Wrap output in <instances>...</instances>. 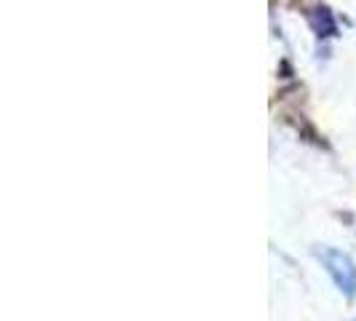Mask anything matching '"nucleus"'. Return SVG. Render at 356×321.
<instances>
[{"mask_svg": "<svg viewBox=\"0 0 356 321\" xmlns=\"http://www.w3.org/2000/svg\"><path fill=\"white\" fill-rule=\"evenodd\" d=\"M316 257L321 260V265L327 268V273L332 276V281L338 286L346 297H354L356 295V265L354 260L340 249L332 247H321L316 249Z\"/></svg>", "mask_w": 356, "mask_h": 321, "instance_id": "1", "label": "nucleus"}]
</instances>
